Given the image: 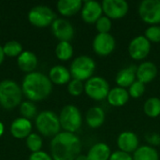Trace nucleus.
I'll return each mask as SVG.
<instances>
[{
    "instance_id": "nucleus-39",
    "label": "nucleus",
    "mask_w": 160,
    "mask_h": 160,
    "mask_svg": "<svg viewBox=\"0 0 160 160\" xmlns=\"http://www.w3.org/2000/svg\"><path fill=\"white\" fill-rule=\"evenodd\" d=\"M75 160H89V159H88V158H87V155H82V154H80V155L76 158V159Z\"/></svg>"
},
{
    "instance_id": "nucleus-21",
    "label": "nucleus",
    "mask_w": 160,
    "mask_h": 160,
    "mask_svg": "<svg viewBox=\"0 0 160 160\" xmlns=\"http://www.w3.org/2000/svg\"><path fill=\"white\" fill-rule=\"evenodd\" d=\"M129 98L130 97L127 89L117 86L110 90L107 99L110 105L113 107H122L127 104Z\"/></svg>"
},
{
    "instance_id": "nucleus-5",
    "label": "nucleus",
    "mask_w": 160,
    "mask_h": 160,
    "mask_svg": "<svg viewBox=\"0 0 160 160\" xmlns=\"http://www.w3.org/2000/svg\"><path fill=\"white\" fill-rule=\"evenodd\" d=\"M59 121L61 128L66 132H77L82 124V117L80 110L72 104L66 105L60 112Z\"/></svg>"
},
{
    "instance_id": "nucleus-26",
    "label": "nucleus",
    "mask_w": 160,
    "mask_h": 160,
    "mask_svg": "<svg viewBox=\"0 0 160 160\" xmlns=\"http://www.w3.org/2000/svg\"><path fill=\"white\" fill-rule=\"evenodd\" d=\"M143 112L151 118H156L160 115V98L153 97L148 98L143 105Z\"/></svg>"
},
{
    "instance_id": "nucleus-7",
    "label": "nucleus",
    "mask_w": 160,
    "mask_h": 160,
    "mask_svg": "<svg viewBox=\"0 0 160 160\" xmlns=\"http://www.w3.org/2000/svg\"><path fill=\"white\" fill-rule=\"evenodd\" d=\"M108 82L99 76H93L84 83V92L92 99L101 101L107 98L110 92Z\"/></svg>"
},
{
    "instance_id": "nucleus-19",
    "label": "nucleus",
    "mask_w": 160,
    "mask_h": 160,
    "mask_svg": "<svg viewBox=\"0 0 160 160\" xmlns=\"http://www.w3.org/2000/svg\"><path fill=\"white\" fill-rule=\"evenodd\" d=\"M136 72H137L136 66H129L126 68H123L117 73L115 77V82L119 87L126 89L127 87H129L137 80Z\"/></svg>"
},
{
    "instance_id": "nucleus-40",
    "label": "nucleus",
    "mask_w": 160,
    "mask_h": 160,
    "mask_svg": "<svg viewBox=\"0 0 160 160\" xmlns=\"http://www.w3.org/2000/svg\"><path fill=\"white\" fill-rule=\"evenodd\" d=\"M3 133H4V125L0 122V137L3 135Z\"/></svg>"
},
{
    "instance_id": "nucleus-24",
    "label": "nucleus",
    "mask_w": 160,
    "mask_h": 160,
    "mask_svg": "<svg viewBox=\"0 0 160 160\" xmlns=\"http://www.w3.org/2000/svg\"><path fill=\"white\" fill-rule=\"evenodd\" d=\"M111 155V148L107 143L98 142L90 148L87 158L89 160H109Z\"/></svg>"
},
{
    "instance_id": "nucleus-8",
    "label": "nucleus",
    "mask_w": 160,
    "mask_h": 160,
    "mask_svg": "<svg viewBox=\"0 0 160 160\" xmlns=\"http://www.w3.org/2000/svg\"><path fill=\"white\" fill-rule=\"evenodd\" d=\"M56 15L53 10L48 6L38 5L33 7L28 12L29 22L37 27H46L52 25Z\"/></svg>"
},
{
    "instance_id": "nucleus-4",
    "label": "nucleus",
    "mask_w": 160,
    "mask_h": 160,
    "mask_svg": "<svg viewBox=\"0 0 160 160\" xmlns=\"http://www.w3.org/2000/svg\"><path fill=\"white\" fill-rule=\"evenodd\" d=\"M36 127L41 135L53 138L60 133L59 116L52 111H43L36 117Z\"/></svg>"
},
{
    "instance_id": "nucleus-37",
    "label": "nucleus",
    "mask_w": 160,
    "mask_h": 160,
    "mask_svg": "<svg viewBox=\"0 0 160 160\" xmlns=\"http://www.w3.org/2000/svg\"><path fill=\"white\" fill-rule=\"evenodd\" d=\"M28 160H53L52 156L43 151H38L36 153H32Z\"/></svg>"
},
{
    "instance_id": "nucleus-38",
    "label": "nucleus",
    "mask_w": 160,
    "mask_h": 160,
    "mask_svg": "<svg viewBox=\"0 0 160 160\" xmlns=\"http://www.w3.org/2000/svg\"><path fill=\"white\" fill-rule=\"evenodd\" d=\"M4 58H5V53H4V51H3V47L0 46V65L3 63Z\"/></svg>"
},
{
    "instance_id": "nucleus-2",
    "label": "nucleus",
    "mask_w": 160,
    "mask_h": 160,
    "mask_svg": "<svg viewBox=\"0 0 160 160\" xmlns=\"http://www.w3.org/2000/svg\"><path fill=\"white\" fill-rule=\"evenodd\" d=\"M22 94L32 102L47 98L52 91V83L48 76L41 72L27 73L22 83Z\"/></svg>"
},
{
    "instance_id": "nucleus-36",
    "label": "nucleus",
    "mask_w": 160,
    "mask_h": 160,
    "mask_svg": "<svg viewBox=\"0 0 160 160\" xmlns=\"http://www.w3.org/2000/svg\"><path fill=\"white\" fill-rule=\"evenodd\" d=\"M109 160H133V158L130 156V154H128V153L118 150V151L112 153Z\"/></svg>"
},
{
    "instance_id": "nucleus-33",
    "label": "nucleus",
    "mask_w": 160,
    "mask_h": 160,
    "mask_svg": "<svg viewBox=\"0 0 160 160\" xmlns=\"http://www.w3.org/2000/svg\"><path fill=\"white\" fill-rule=\"evenodd\" d=\"M96 28L98 34H108L112 29V21L107 16H101L96 22Z\"/></svg>"
},
{
    "instance_id": "nucleus-14",
    "label": "nucleus",
    "mask_w": 160,
    "mask_h": 160,
    "mask_svg": "<svg viewBox=\"0 0 160 160\" xmlns=\"http://www.w3.org/2000/svg\"><path fill=\"white\" fill-rule=\"evenodd\" d=\"M81 11H82V19L83 20L84 22L89 24L96 23L103 13L101 4L94 0L85 1L82 5Z\"/></svg>"
},
{
    "instance_id": "nucleus-22",
    "label": "nucleus",
    "mask_w": 160,
    "mask_h": 160,
    "mask_svg": "<svg viewBox=\"0 0 160 160\" xmlns=\"http://www.w3.org/2000/svg\"><path fill=\"white\" fill-rule=\"evenodd\" d=\"M17 63L21 70L31 73L34 72L35 68L38 66V57L34 52L24 51L18 56Z\"/></svg>"
},
{
    "instance_id": "nucleus-30",
    "label": "nucleus",
    "mask_w": 160,
    "mask_h": 160,
    "mask_svg": "<svg viewBox=\"0 0 160 160\" xmlns=\"http://www.w3.org/2000/svg\"><path fill=\"white\" fill-rule=\"evenodd\" d=\"M26 146L32 153L40 151L42 147V138L36 133H31L26 138Z\"/></svg>"
},
{
    "instance_id": "nucleus-28",
    "label": "nucleus",
    "mask_w": 160,
    "mask_h": 160,
    "mask_svg": "<svg viewBox=\"0 0 160 160\" xmlns=\"http://www.w3.org/2000/svg\"><path fill=\"white\" fill-rule=\"evenodd\" d=\"M3 51L5 55L9 56V57H15L19 56L23 51H22V46L20 42L16 40H10L8 41L4 46H3Z\"/></svg>"
},
{
    "instance_id": "nucleus-17",
    "label": "nucleus",
    "mask_w": 160,
    "mask_h": 160,
    "mask_svg": "<svg viewBox=\"0 0 160 160\" xmlns=\"http://www.w3.org/2000/svg\"><path fill=\"white\" fill-rule=\"evenodd\" d=\"M32 131V123L23 117L15 119L10 126V133L16 139L27 138Z\"/></svg>"
},
{
    "instance_id": "nucleus-23",
    "label": "nucleus",
    "mask_w": 160,
    "mask_h": 160,
    "mask_svg": "<svg viewBox=\"0 0 160 160\" xmlns=\"http://www.w3.org/2000/svg\"><path fill=\"white\" fill-rule=\"evenodd\" d=\"M105 112L103 111L102 108L100 107H92L90 108L85 116L86 124L91 128H100L104 121H105Z\"/></svg>"
},
{
    "instance_id": "nucleus-15",
    "label": "nucleus",
    "mask_w": 160,
    "mask_h": 160,
    "mask_svg": "<svg viewBox=\"0 0 160 160\" xmlns=\"http://www.w3.org/2000/svg\"><path fill=\"white\" fill-rule=\"evenodd\" d=\"M139 138L132 131H124L117 138V146L120 151L131 154L134 153L139 146Z\"/></svg>"
},
{
    "instance_id": "nucleus-20",
    "label": "nucleus",
    "mask_w": 160,
    "mask_h": 160,
    "mask_svg": "<svg viewBox=\"0 0 160 160\" xmlns=\"http://www.w3.org/2000/svg\"><path fill=\"white\" fill-rule=\"evenodd\" d=\"M83 2L81 0H59L57 2V10L66 17H71L82 10Z\"/></svg>"
},
{
    "instance_id": "nucleus-31",
    "label": "nucleus",
    "mask_w": 160,
    "mask_h": 160,
    "mask_svg": "<svg viewBox=\"0 0 160 160\" xmlns=\"http://www.w3.org/2000/svg\"><path fill=\"white\" fill-rule=\"evenodd\" d=\"M128 94L129 97L133 98H141L144 92H145V84L142 83V82L136 80L129 87H128Z\"/></svg>"
},
{
    "instance_id": "nucleus-3",
    "label": "nucleus",
    "mask_w": 160,
    "mask_h": 160,
    "mask_svg": "<svg viewBox=\"0 0 160 160\" xmlns=\"http://www.w3.org/2000/svg\"><path fill=\"white\" fill-rule=\"evenodd\" d=\"M22 91L20 85L12 80L0 82V105L6 110H11L21 105Z\"/></svg>"
},
{
    "instance_id": "nucleus-6",
    "label": "nucleus",
    "mask_w": 160,
    "mask_h": 160,
    "mask_svg": "<svg viewBox=\"0 0 160 160\" xmlns=\"http://www.w3.org/2000/svg\"><path fill=\"white\" fill-rule=\"evenodd\" d=\"M96 69L95 61L87 55H81L76 57L70 65V74L73 79L79 81H87L91 77Z\"/></svg>"
},
{
    "instance_id": "nucleus-13",
    "label": "nucleus",
    "mask_w": 160,
    "mask_h": 160,
    "mask_svg": "<svg viewBox=\"0 0 160 160\" xmlns=\"http://www.w3.org/2000/svg\"><path fill=\"white\" fill-rule=\"evenodd\" d=\"M52 32L60 41L69 42L75 34L73 25L66 19H55L52 23Z\"/></svg>"
},
{
    "instance_id": "nucleus-34",
    "label": "nucleus",
    "mask_w": 160,
    "mask_h": 160,
    "mask_svg": "<svg viewBox=\"0 0 160 160\" xmlns=\"http://www.w3.org/2000/svg\"><path fill=\"white\" fill-rule=\"evenodd\" d=\"M144 37L154 43L160 42V25H151L145 30Z\"/></svg>"
},
{
    "instance_id": "nucleus-16",
    "label": "nucleus",
    "mask_w": 160,
    "mask_h": 160,
    "mask_svg": "<svg viewBox=\"0 0 160 160\" xmlns=\"http://www.w3.org/2000/svg\"><path fill=\"white\" fill-rule=\"evenodd\" d=\"M157 75H158V68L153 62L145 61L137 67V72H136L137 80L144 84L151 82L157 77Z\"/></svg>"
},
{
    "instance_id": "nucleus-18",
    "label": "nucleus",
    "mask_w": 160,
    "mask_h": 160,
    "mask_svg": "<svg viewBox=\"0 0 160 160\" xmlns=\"http://www.w3.org/2000/svg\"><path fill=\"white\" fill-rule=\"evenodd\" d=\"M49 79L52 83L57 85H63L68 83L71 79V74L69 69L62 65H56L52 67L49 71Z\"/></svg>"
},
{
    "instance_id": "nucleus-25",
    "label": "nucleus",
    "mask_w": 160,
    "mask_h": 160,
    "mask_svg": "<svg viewBox=\"0 0 160 160\" xmlns=\"http://www.w3.org/2000/svg\"><path fill=\"white\" fill-rule=\"evenodd\" d=\"M133 160H159L158 152L150 145L140 146L133 153Z\"/></svg>"
},
{
    "instance_id": "nucleus-10",
    "label": "nucleus",
    "mask_w": 160,
    "mask_h": 160,
    "mask_svg": "<svg viewBox=\"0 0 160 160\" xmlns=\"http://www.w3.org/2000/svg\"><path fill=\"white\" fill-rule=\"evenodd\" d=\"M101 6L103 13L111 20L124 18L129 9L128 3L125 0H104Z\"/></svg>"
},
{
    "instance_id": "nucleus-35",
    "label": "nucleus",
    "mask_w": 160,
    "mask_h": 160,
    "mask_svg": "<svg viewBox=\"0 0 160 160\" xmlns=\"http://www.w3.org/2000/svg\"><path fill=\"white\" fill-rule=\"evenodd\" d=\"M145 140L147 141L149 145L152 146V147L160 145V135L158 133H156V132L148 133L145 136Z\"/></svg>"
},
{
    "instance_id": "nucleus-9",
    "label": "nucleus",
    "mask_w": 160,
    "mask_h": 160,
    "mask_svg": "<svg viewBox=\"0 0 160 160\" xmlns=\"http://www.w3.org/2000/svg\"><path fill=\"white\" fill-rule=\"evenodd\" d=\"M138 11L144 22L151 25L160 23V0H143L141 2Z\"/></svg>"
},
{
    "instance_id": "nucleus-29",
    "label": "nucleus",
    "mask_w": 160,
    "mask_h": 160,
    "mask_svg": "<svg viewBox=\"0 0 160 160\" xmlns=\"http://www.w3.org/2000/svg\"><path fill=\"white\" fill-rule=\"evenodd\" d=\"M37 107L34 104V102L27 100V101H23L21 103L20 105V112L22 114V117L25 118V119H32L34 117H37Z\"/></svg>"
},
{
    "instance_id": "nucleus-12",
    "label": "nucleus",
    "mask_w": 160,
    "mask_h": 160,
    "mask_svg": "<svg viewBox=\"0 0 160 160\" xmlns=\"http://www.w3.org/2000/svg\"><path fill=\"white\" fill-rule=\"evenodd\" d=\"M115 49V39L110 33L98 34L93 40V50L100 56L110 55Z\"/></svg>"
},
{
    "instance_id": "nucleus-1",
    "label": "nucleus",
    "mask_w": 160,
    "mask_h": 160,
    "mask_svg": "<svg viewBox=\"0 0 160 160\" xmlns=\"http://www.w3.org/2000/svg\"><path fill=\"white\" fill-rule=\"evenodd\" d=\"M50 147L53 160H75L81 154L82 142L75 133L63 131L52 138Z\"/></svg>"
},
{
    "instance_id": "nucleus-11",
    "label": "nucleus",
    "mask_w": 160,
    "mask_h": 160,
    "mask_svg": "<svg viewBox=\"0 0 160 160\" xmlns=\"http://www.w3.org/2000/svg\"><path fill=\"white\" fill-rule=\"evenodd\" d=\"M151 51V42L144 36L135 37L128 45V53L134 60H143Z\"/></svg>"
},
{
    "instance_id": "nucleus-27",
    "label": "nucleus",
    "mask_w": 160,
    "mask_h": 160,
    "mask_svg": "<svg viewBox=\"0 0 160 160\" xmlns=\"http://www.w3.org/2000/svg\"><path fill=\"white\" fill-rule=\"evenodd\" d=\"M56 57L61 61H68L73 55V47L70 42L68 41H59L55 48Z\"/></svg>"
},
{
    "instance_id": "nucleus-32",
    "label": "nucleus",
    "mask_w": 160,
    "mask_h": 160,
    "mask_svg": "<svg viewBox=\"0 0 160 160\" xmlns=\"http://www.w3.org/2000/svg\"><path fill=\"white\" fill-rule=\"evenodd\" d=\"M68 91L71 96L78 97L84 91V83L82 81L72 79L68 83Z\"/></svg>"
}]
</instances>
